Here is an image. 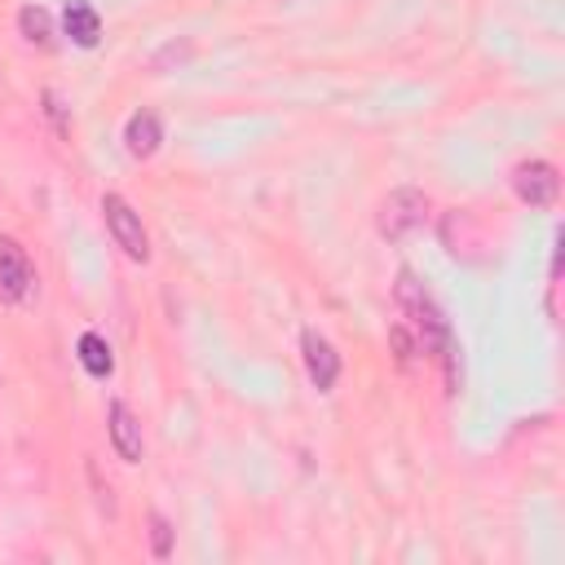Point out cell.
Listing matches in <instances>:
<instances>
[{"mask_svg":"<svg viewBox=\"0 0 565 565\" xmlns=\"http://www.w3.org/2000/svg\"><path fill=\"white\" fill-rule=\"evenodd\" d=\"M393 296H397V309L406 313V327L415 331L419 349L441 362V371H446V393H459V380H463V371H459V340H455L446 313L437 309L433 291L415 278V269H397Z\"/></svg>","mask_w":565,"mask_h":565,"instance_id":"cell-1","label":"cell"},{"mask_svg":"<svg viewBox=\"0 0 565 565\" xmlns=\"http://www.w3.org/2000/svg\"><path fill=\"white\" fill-rule=\"evenodd\" d=\"M62 31L71 35V44L97 49V40H102V18H97V9H93L88 0H66V4H62Z\"/></svg>","mask_w":565,"mask_h":565,"instance_id":"cell-9","label":"cell"},{"mask_svg":"<svg viewBox=\"0 0 565 565\" xmlns=\"http://www.w3.org/2000/svg\"><path fill=\"white\" fill-rule=\"evenodd\" d=\"M102 221H106L115 247H119L128 260H137V265L150 260V234H146V225H141V212H132V203H128L124 194H102Z\"/></svg>","mask_w":565,"mask_h":565,"instance_id":"cell-3","label":"cell"},{"mask_svg":"<svg viewBox=\"0 0 565 565\" xmlns=\"http://www.w3.org/2000/svg\"><path fill=\"white\" fill-rule=\"evenodd\" d=\"M388 344H393V353H397V366H406V371H411V366H415V358L424 353V349H419V340H415V331H411L406 322H397V327L388 331Z\"/></svg>","mask_w":565,"mask_h":565,"instance_id":"cell-12","label":"cell"},{"mask_svg":"<svg viewBox=\"0 0 565 565\" xmlns=\"http://www.w3.org/2000/svg\"><path fill=\"white\" fill-rule=\"evenodd\" d=\"M424 216H428V194L415 190V185H397V190H388V194L380 199V207H375V230H380V238L402 243V238H411V234L424 225Z\"/></svg>","mask_w":565,"mask_h":565,"instance_id":"cell-2","label":"cell"},{"mask_svg":"<svg viewBox=\"0 0 565 565\" xmlns=\"http://www.w3.org/2000/svg\"><path fill=\"white\" fill-rule=\"evenodd\" d=\"M44 115L53 119V128H57V132H71L66 110H62V102H57V93H53V88H44Z\"/></svg>","mask_w":565,"mask_h":565,"instance_id":"cell-14","label":"cell"},{"mask_svg":"<svg viewBox=\"0 0 565 565\" xmlns=\"http://www.w3.org/2000/svg\"><path fill=\"white\" fill-rule=\"evenodd\" d=\"M75 353H79V366H84L93 380H106V375L115 371V353H110L106 335H97V331H84L79 344H75Z\"/></svg>","mask_w":565,"mask_h":565,"instance_id":"cell-11","label":"cell"},{"mask_svg":"<svg viewBox=\"0 0 565 565\" xmlns=\"http://www.w3.org/2000/svg\"><path fill=\"white\" fill-rule=\"evenodd\" d=\"M106 433H110V446H115V455L124 459V463H141V455H146V437H141V424H137V415L128 411V402H110L106 406Z\"/></svg>","mask_w":565,"mask_h":565,"instance_id":"cell-7","label":"cell"},{"mask_svg":"<svg viewBox=\"0 0 565 565\" xmlns=\"http://www.w3.org/2000/svg\"><path fill=\"white\" fill-rule=\"evenodd\" d=\"M35 296V269L26 247L13 234H0V300L4 305H22Z\"/></svg>","mask_w":565,"mask_h":565,"instance_id":"cell-4","label":"cell"},{"mask_svg":"<svg viewBox=\"0 0 565 565\" xmlns=\"http://www.w3.org/2000/svg\"><path fill=\"white\" fill-rule=\"evenodd\" d=\"M18 35L31 44V49H53L57 31H53V13L44 4H22L18 9Z\"/></svg>","mask_w":565,"mask_h":565,"instance_id":"cell-10","label":"cell"},{"mask_svg":"<svg viewBox=\"0 0 565 565\" xmlns=\"http://www.w3.org/2000/svg\"><path fill=\"white\" fill-rule=\"evenodd\" d=\"M300 358H305L309 384H313L318 393H331L335 380H340V353H335V344H331L322 331L305 327V331H300Z\"/></svg>","mask_w":565,"mask_h":565,"instance_id":"cell-6","label":"cell"},{"mask_svg":"<svg viewBox=\"0 0 565 565\" xmlns=\"http://www.w3.org/2000/svg\"><path fill=\"white\" fill-rule=\"evenodd\" d=\"M124 146H128L132 159H150V154L163 146V124H159V115H154V110L128 115V124H124Z\"/></svg>","mask_w":565,"mask_h":565,"instance_id":"cell-8","label":"cell"},{"mask_svg":"<svg viewBox=\"0 0 565 565\" xmlns=\"http://www.w3.org/2000/svg\"><path fill=\"white\" fill-rule=\"evenodd\" d=\"M150 547H154L159 561L172 552V525H168V516H159V512H150Z\"/></svg>","mask_w":565,"mask_h":565,"instance_id":"cell-13","label":"cell"},{"mask_svg":"<svg viewBox=\"0 0 565 565\" xmlns=\"http://www.w3.org/2000/svg\"><path fill=\"white\" fill-rule=\"evenodd\" d=\"M512 194L530 207H552L561 194V172L547 159H521L512 168Z\"/></svg>","mask_w":565,"mask_h":565,"instance_id":"cell-5","label":"cell"}]
</instances>
